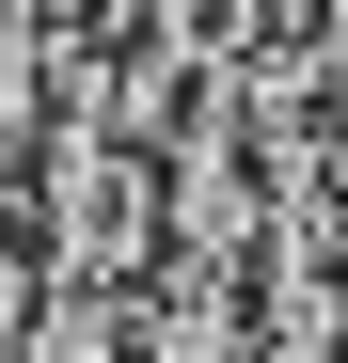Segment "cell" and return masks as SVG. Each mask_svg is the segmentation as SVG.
Segmentation results:
<instances>
[{
	"instance_id": "1",
	"label": "cell",
	"mask_w": 348,
	"mask_h": 363,
	"mask_svg": "<svg viewBox=\"0 0 348 363\" xmlns=\"http://www.w3.org/2000/svg\"><path fill=\"white\" fill-rule=\"evenodd\" d=\"M16 237H32L48 284H158V143L48 127L32 143V190H16Z\"/></svg>"
},
{
	"instance_id": "2",
	"label": "cell",
	"mask_w": 348,
	"mask_h": 363,
	"mask_svg": "<svg viewBox=\"0 0 348 363\" xmlns=\"http://www.w3.org/2000/svg\"><path fill=\"white\" fill-rule=\"evenodd\" d=\"M0 221H16V190H0Z\"/></svg>"
}]
</instances>
